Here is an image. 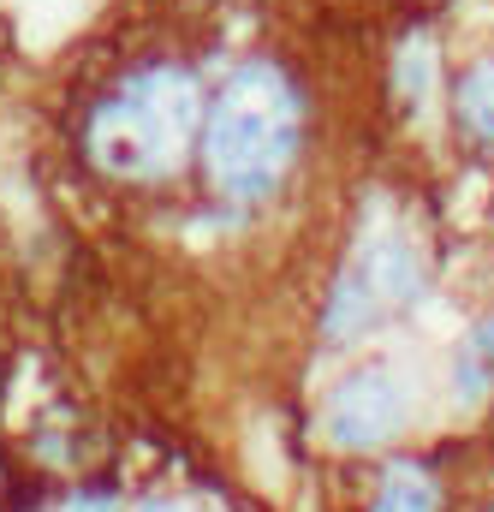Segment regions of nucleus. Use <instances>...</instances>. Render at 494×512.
<instances>
[{"label": "nucleus", "mask_w": 494, "mask_h": 512, "mask_svg": "<svg viewBox=\"0 0 494 512\" xmlns=\"http://www.w3.org/2000/svg\"><path fill=\"white\" fill-rule=\"evenodd\" d=\"M370 512H441V489L417 471V465H393L375 489Z\"/></svg>", "instance_id": "obj_6"}, {"label": "nucleus", "mask_w": 494, "mask_h": 512, "mask_svg": "<svg viewBox=\"0 0 494 512\" xmlns=\"http://www.w3.org/2000/svg\"><path fill=\"white\" fill-rule=\"evenodd\" d=\"M405 429V387L387 370H358L328 393L322 405V435L346 453H370Z\"/></svg>", "instance_id": "obj_4"}, {"label": "nucleus", "mask_w": 494, "mask_h": 512, "mask_svg": "<svg viewBox=\"0 0 494 512\" xmlns=\"http://www.w3.org/2000/svg\"><path fill=\"white\" fill-rule=\"evenodd\" d=\"M423 90H429V48L411 42V48L399 54V96H405V102H423Z\"/></svg>", "instance_id": "obj_8"}, {"label": "nucleus", "mask_w": 494, "mask_h": 512, "mask_svg": "<svg viewBox=\"0 0 494 512\" xmlns=\"http://www.w3.org/2000/svg\"><path fill=\"white\" fill-rule=\"evenodd\" d=\"M489 382H494V322H483V328L459 346V393L477 399V393H489Z\"/></svg>", "instance_id": "obj_7"}, {"label": "nucleus", "mask_w": 494, "mask_h": 512, "mask_svg": "<svg viewBox=\"0 0 494 512\" xmlns=\"http://www.w3.org/2000/svg\"><path fill=\"white\" fill-rule=\"evenodd\" d=\"M143 512H173V507H143Z\"/></svg>", "instance_id": "obj_11"}, {"label": "nucleus", "mask_w": 494, "mask_h": 512, "mask_svg": "<svg viewBox=\"0 0 494 512\" xmlns=\"http://www.w3.org/2000/svg\"><path fill=\"white\" fill-rule=\"evenodd\" d=\"M304 143V96L274 60H245L203 108V173L227 203H262L286 185Z\"/></svg>", "instance_id": "obj_1"}, {"label": "nucleus", "mask_w": 494, "mask_h": 512, "mask_svg": "<svg viewBox=\"0 0 494 512\" xmlns=\"http://www.w3.org/2000/svg\"><path fill=\"white\" fill-rule=\"evenodd\" d=\"M72 512H114V495H108V489H90V495L72 501Z\"/></svg>", "instance_id": "obj_9"}, {"label": "nucleus", "mask_w": 494, "mask_h": 512, "mask_svg": "<svg viewBox=\"0 0 494 512\" xmlns=\"http://www.w3.org/2000/svg\"><path fill=\"white\" fill-rule=\"evenodd\" d=\"M6 495H12V483H6V465H0V507H6Z\"/></svg>", "instance_id": "obj_10"}, {"label": "nucleus", "mask_w": 494, "mask_h": 512, "mask_svg": "<svg viewBox=\"0 0 494 512\" xmlns=\"http://www.w3.org/2000/svg\"><path fill=\"white\" fill-rule=\"evenodd\" d=\"M417 286H423L417 251H411L405 239H393V233H387V239H370L364 251L340 268L334 298H328V310H322V334H328L334 346L370 334L387 310H399V304L417 298Z\"/></svg>", "instance_id": "obj_3"}, {"label": "nucleus", "mask_w": 494, "mask_h": 512, "mask_svg": "<svg viewBox=\"0 0 494 512\" xmlns=\"http://www.w3.org/2000/svg\"><path fill=\"white\" fill-rule=\"evenodd\" d=\"M203 131V96L185 66H137L90 108L84 120V155L108 179H167Z\"/></svg>", "instance_id": "obj_2"}, {"label": "nucleus", "mask_w": 494, "mask_h": 512, "mask_svg": "<svg viewBox=\"0 0 494 512\" xmlns=\"http://www.w3.org/2000/svg\"><path fill=\"white\" fill-rule=\"evenodd\" d=\"M453 114H459V131L477 143V149H494V54L465 66L459 90H453Z\"/></svg>", "instance_id": "obj_5"}]
</instances>
